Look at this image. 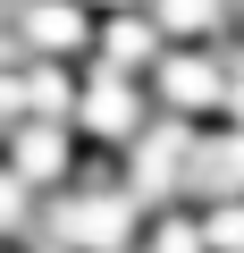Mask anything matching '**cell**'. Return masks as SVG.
Wrapping results in <instances>:
<instances>
[{"instance_id": "obj_6", "label": "cell", "mask_w": 244, "mask_h": 253, "mask_svg": "<svg viewBox=\"0 0 244 253\" xmlns=\"http://www.w3.org/2000/svg\"><path fill=\"white\" fill-rule=\"evenodd\" d=\"M0 161H9L34 194H59L93 152H84V135L68 118H9V126H0Z\"/></svg>"}, {"instance_id": "obj_9", "label": "cell", "mask_w": 244, "mask_h": 253, "mask_svg": "<svg viewBox=\"0 0 244 253\" xmlns=\"http://www.w3.org/2000/svg\"><path fill=\"white\" fill-rule=\"evenodd\" d=\"M152 26L169 42H236V0H152Z\"/></svg>"}, {"instance_id": "obj_8", "label": "cell", "mask_w": 244, "mask_h": 253, "mask_svg": "<svg viewBox=\"0 0 244 253\" xmlns=\"http://www.w3.org/2000/svg\"><path fill=\"white\" fill-rule=\"evenodd\" d=\"M160 51H169V34L152 26V9H127V17H101V42H93V59L127 68V76H152V68H160Z\"/></svg>"}, {"instance_id": "obj_3", "label": "cell", "mask_w": 244, "mask_h": 253, "mask_svg": "<svg viewBox=\"0 0 244 253\" xmlns=\"http://www.w3.org/2000/svg\"><path fill=\"white\" fill-rule=\"evenodd\" d=\"M143 84H152L160 118L219 126V118H227V93H236V51H227V42H169Z\"/></svg>"}, {"instance_id": "obj_2", "label": "cell", "mask_w": 244, "mask_h": 253, "mask_svg": "<svg viewBox=\"0 0 244 253\" xmlns=\"http://www.w3.org/2000/svg\"><path fill=\"white\" fill-rule=\"evenodd\" d=\"M160 118V101H152V84L143 76H127V68H109V59H84V76H76V135H84V152H127L143 126Z\"/></svg>"}, {"instance_id": "obj_12", "label": "cell", "mask_w": 244, "mask_h": 253, "mask_svg": "<svg viewBox=\"0 0 244 253\" xmlns=\"http://www.w3.org/2000/svg\"><path fill=\"white\" fill-rule=\"evenodd\" d=\"M93 17H127V9H152V0H84Z\"/></svg>"}, {"instance_id": "obj_11", "label": "cell", "mask_w": 244, "mask_h": 253, "mask_svg": "<svg viewBox=\"0 0 244 253\" xmlns=\"http://www.w3.org/2000/svg\"><path fill=\"white\" fill-rule=\"evenodd\" d=\"M227 51H236V42H227ZM227 118L244 126V51H236V93H227Z\"/></svg>"}, {"instance_id": "obj_1", "label": "cell", "mask_w": 244, "mask_h": 253, "mask_svg": "<svg viewBox=\"0 0 244 253\" xmlns=\"http://www.w3.org/2000/svg\"><path fill=\"white\" fill-rule=\"evenodd\" d=\"M143 219H152V211L127 194L118 161L93 152V161L42 203V245H59V253H135V245H143Z\"/></svg>"}, {"instance_id": "obj_10", "label": "cell", "mask_w": 244, "mask_h": 253, "mask_svg": "<svg viewBox=\"0 0 244 253\" xmlns=\"http://www.w3.org/2000/svg\"><path fill=\"white\" fill-rule=\"evenodd\" d=\"M42 203L51 194H34L9 161H0V245H9V253H34L42 245Z\"/></svg>"}, {"instance_id": "obj_4", "label": "cell", "mask_w": 244, "mask_h": 253, "mask_svg": "<svg viewBox=\"0 0 244 253\" xmlns=\"http://www.w3.org/2000/svg\"><path fill=\"white\" fill-rule=\"evenodd\" d=\"M0 34L17 42V59L84 68V59H93V42H101V17L84 9V0H17V9L0 17Z\"/></svg>"}, {"instance_id": "obj_14", "label": "cell", "mask_w": 244, "mask_h": 253, "mask_svg": "<svg viewBox=\"0 0 244 253\" xmlns=\"http://www.w3.org/2000/svg\"><path fill=\"white\" fill-rule=\"evenodd\" d=\"M236 9H244V0H236Z\"/></svg>"}, {"instance_id": "obj_13", "label": "cell", "mask_w": 244, "mask_h": 253, "mask_svg": "<svg viewBox=\"0 0 244 253\" xmlns=\"http://www.w3.org/2000/svg\"><path fill=\"white\" fill-rule=\"evenodd\" d=\"M236 51H244V9H236Z\"/></svg>"}, {"instance_id": "obj_5", "label": "cell", "mask_w": 244, "mask_h": 253, "mask_svg": "<svg viewBox=\"0 0 244 253\" xmlns=\"http://www.w3.org/2000/svg\"><path fill=\"white\" fill-rule=\"evenodd\" d=\"M185 169H194V126H185V118H152L143 135L118 152V177H127V194H135L143 211L185 203Z\"/></svg>"}, {"instance_id": "obj_7", "label": "cell", "mask_w": 244, "mask_h": 253, "mask_svg": "<svg viewBox=\"0 0 244 253\" xmlns=\"http://www.w3.org/2000/svg\"><path fill=\"white\" fill-rule=\"evenodd\" d=\"M185 203H194V211H227V203H244V126H236V118H219V126H194Z\"/></svg>"}]
</instances>
